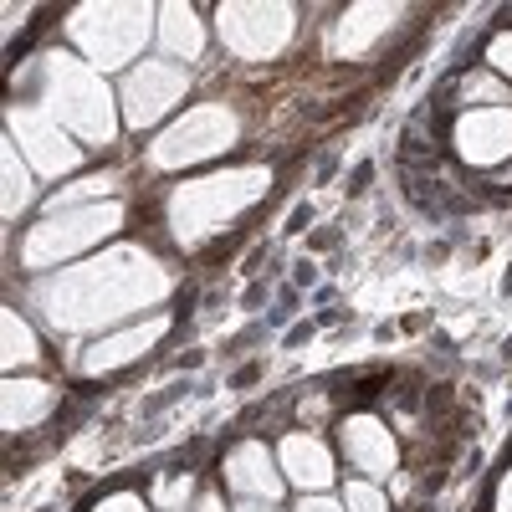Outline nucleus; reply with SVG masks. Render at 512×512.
Wrapping results in <instances>:
<instances>
[{
    "mask_svg": "<svg viewBox=\"0 0 512 512\" xmlns=\"http://www.w3.org/2000/svg\"><path fill=\"white\" fill-rule=\"evenodd\" d=\"M164 287H169V277H164L159 262H149V256L134 251V246H118L113 256H103V262L77 267V272L57 277L52 287H41V308L52 313V323L62 333L103 328L123 313L154 303V297H164Z\"/></svg>",
    "mask_w": 512,
    "mask_h": 512,
    "instance_id": "nucleus-1",
    "label": "nucleus"
},
{
    "mask_svg": "<svg viewBox=\"0 0 512 512\" xmlns=\"http://www.w3.org/2000/svg\"><path fill=\"white\" fill-rule=\"evenodd\" d=\"M41 103L57 123H67L72 134H82L88 144H113L118 118H113V93L103 88V77L93 67L72 62L67 52L41 57Z\"/></svg>",
    "mask_w": 512,
    "mask_h": 512,
    "instance_id": "nucleus-2",
    "label": "nucleus"
},
{
    "mask_svg": "<svg viewBox=\"0 0 512 512\" xmlns=\"http://www.w3.org/2000/svg\"><path fill=\"white\" fill-rule=\"evenodd\" d=\"M267 190V169H236V175H210L195 185H180L169 195V226L185 246L205 241V231H216L221 221H231L236 210L256 205V195Z\"/></svg>",
    "mask_w": 512,
    "mask_h": 512,
    "instance_id": "nucleus-3",
    "label": "nucleus"
},
{
    "mask_svg": "<svg viewBox=\"0 0 512 512\" xmlns=\"http://www.w3.org/2000/svg\"><path fill=\"white\" fill-rule=\"evenodd\" d=\"M149 26H154L149 6H82V11H72L67 36L103 72H118L123 62L139 57V47L149 41Z\"/></svg>",
    "mask_w": 512,
    "mask_h": 512,
    "instance_id": "nucleus-4",
    "label": "nucleus"
},
{
    "mask_svg": "<svg viewBox=\"0 0 512 512\" xmlns=\"http://www.w3.org/2000/svg\"><path fill=\"white\" fill-rule=\"evenodd\" d=\"M236 134H241V123H236L231 108L200 103L180 123L164 128V134L154 139V149H149V159L159 169H180V164H195V159H216V154H226L236 144Z\"/></svg>",
    "mask_w": 512,
    "mask_h": 512,
    "instance_id": "nucleus-5",
    "label": "nucleus"
},
{
    "mask_svg": "<svg viewBox=\"0 0 512 512\" xmlns=\"http://www.w3.org/2000/svg\"><path fill=\"white\" fill-rule=\"evenodd\" d=\"M123 221L118 205H93V210H62V216L41 221L26 231V267H52L67 262L72 251H88L93 241L113 236Z\"/></svg>",
    "mask_w": 512,
    "mask_h": 512,
    "instance_id": "nucleus-6",
    "label": "nucleus"
},
{
    "mask_svg": "<svg viewBox=\"0 0 512 512\" xmlns=\"http://www.w3.org/2000/svg\"><path fill=\"white\" fill-rule=\"evenodd\" d=\"M11 144L26 154L36 175H52V180L82 164V149L47 108H11Z\"/></svg>",
    "mask_w": 512,
    "mask_h": 512,
    "instance_id": "nucleus-7",
    "label": "nucleus"
},
{
    "mask_svg": "<svg viewBox=\"0 0 512 512\" xmlns=\"http://www.w3.org/2000/svg\"><path fill=\"white\" fill-rule=\"evenodd\" d=\"M292 6H221L216 21H221V41L236 52V57H277L292 36Z\"/></svg>",
    "mask_w": 512,
    "mask_h": 512,
    "instance_id": "nucleus-8",
    "label": "nucleus"
},
{
    "mask_svg": "<svg viewBox=\"0 0 512 512\" xmlns=\"http://www.w3.org/2000/svg\"><path fill=\"white\" fill-rule=\"evenodd\" d=\"M185 93H190V72H180L175 62H139L134 72L123 77V88H118L123 113H128V123H134V128L159 123Z\"/></svg>",
    "mask_w": 512,
    "mask_h": 512,
    "instance_id": "nucleus-9",
    "label": "nucleus"
},
{
    "mask_svg": "<svg viewBox=\"0 0 512 512\" xmlns=\"http://www.w3.org/2000/svg\"><path fill=\"white\" fill-rule=\"evenodd\" d=\"M221 477L236 492V502H282V487H287V477H282V466H277L267 441L231 446L226 461H221Z\"/></svg>",
    "mask_w": 512,
    "mask_h": 512,
    "instance_id": "nucleus-10",
    "label": "nucleus"
},
{
    "mask_svg": "<svg viewBox=\"0 0 512 512\" xmlns=\"http://www.w3.org/2000/svg\"><path fill=\"white\" fill-rule=\"evenodd\" d=\"M169 333V318H144V323H128V328H113L108 338H98V344L82 354V374H113V369H128V364H139L159 338Z\"/></svg>",
    "mask_w": 512,
    "mask_h": 512,
    "instance_id": "nucleus-11",
    "label": "nucleus"
},
{
    "mask_svg": "<svg viewBox=\"0 0 512 512\" xmlns=\"http://www.w3.org/2000/svg\"><path fill=\"white\" fill-rule=\"evenodd\" d=\"M277 466H282L287 487H297L303 497L328 492V487H333V477H338L333 451H328L318 436H308V431H292V436H282V441H277Z\"/></svg>",
    "mask_w": 512,
    "mask_h": 512,
    "instance_id": "nucleus-12",
    "label": "nucleus"
},
{
    "mask_svg": "<svg viewBox=\"0 0 512 512\" xmlns=\"http://www.w3.org/2000/svg\"><path fill=\"white\" fill-rule=\"evenodd\" d=\"M338 441H344V456L354 461L359 477H390L395 472V436L390 425H384L379 415H349L344 425H338Z\"/></svg>",
    "mask_w": 512,
    "mask_h": 512,
    "instance_id": "nucleus-13",
    "label": "nucleus"
},
{
    "mask_svg": "<svg viewBox=\"0 0 512 512\" xmlns=\"http://www.w3.org/2000/svg\"><path fill=\"white\" fill-rule=\"evenodd\" d=\"M456 149L472 164H497L512 154V108H472L456 123Z\"/></svg>",
    "mask_w": 512,
    "mask_h": 512,
    "instance_id": "nucleus-14",
    "label": "nucleus"
},
{
    "mask_svg": "<svg viewBox=\"0 0 512 512\" xmlns=\"http://www.w3.org/2000/svg\"><path fill=\"white\" fill-rule=\"evenodd\" d=\"M52 410H57V384H47V379H21V374L6 379V405H0L6 436L31 431V425H41Z\"/></svg>",
    "mask_w": 512,
    "mask_h": 512,
    "instance_id": "nucleus-15",
    "label": "nucleus"
},
{
    "mask_svg": "<svg viewBox=\"0 0 512 512\" xmlns=\"http://www.w3.org/2000/svg\"><path fill=\"white\" fill-rule=\"evenodd\" d=\"M159 47L169 57L195 62L205 52V21H200V11H190V6H159Z\"/></svg>",
    "mask_w": 512,
    "mask_h": 512,
    "instance_id": "nucleus-16",
    "label": "nucleus"
},
{
    "mask_svg": "<svg viewBox=\"0 0 512 512\" xmlns=\"http://www.w3.org/2000/svg\"><path fill=\"white\" fill-rule=\"evenodd\" d=\"M36 359H41V338L31 333V323L16 308H6V328H0V364H6V369H26Z\"/></svg>",
    "mask_w": 512,
    "mask_h": 512,
    "instance_id": "nucleus-17",
    "label": "nucleus"
},
{
    "mask_svg": "<svg viewBox=\"0 0 512 512\" xmlns=\"http://www.w3.org/2000/svg\"><path fill=\"white\" fill-rule=\"evenodd\" d=\"M0 180H6V216H21V205H26L36 190H31V164H21V149H16V144H6Z\"/></svg>",
    "mask_w": 512,
    "mask_h": 512,
    "instance_id": "nucleus-18",
    "label": "nucleus"
},
{
    "mask_svg": "<svg viewBox=\"0 0 512 512\" xmlns=\"http://www.w3.org/2000/svg\"><path fill=\"white\" fill-rule=\"evenodd\" d=\"M149 502L159 507V512H190L200 497H195V477H185V472H175V477H159L154 482V492H149Z\"/></svg>",
    "mask_w": 512,
    "mask_h": 512,
    "instance_id": "nucleus-19",
    "label": "nucleus"
},
{
    "mask_svg": "<svg viewBox=\"0 0 512 512\" xmlns=\"http://www.w3.org/2000/svg\"><path fill=\"white\" fill-rule=\"evenodd\" d=\"M344 507H349V512H390V502H384V492H379L369 477H354V482L344 487Z\"/></svg>",
    "mask_w": 512,
    "mask_h": 512,
    "instance_id": "nucleus-20",
    "label": "nucleus"
},
{
    "mask_svg": "<svg viewBox=\"0 0 512 512\" xmlns=\"http://www.w3.org/2000/svg\"><path fill=\"white\" fill-rule=\"evenodd\" d=\"M113 190V175H93V180H77L57 195V205H82V200H93V195H108Z\"/></svg>",
    "mask_w": 512,
    "mask_h": 512,
    "instance_id": "nucleus-21",
    "label": "nucleus"
},
{
    "mask_svg": "<svg viewBox=\"0 0 512 512\" xmlns=\"http://www.w3.org/2000/svg\"><path fill=\"white\" fill-rule=\"evenodd\" d=\"M93 512H149V502H144L139 492H113V497H103Z\"/></svg>",
    "mask_w": 512,
    "mask_h": 512,
    "instance_id": "nucleus-22",
    "label": "nucleus"
},
{
    "mask_svg": "<svg viewBox=\"0 0 512 512\" xmlns=\"http://www.w3.org/2000/svg\"><path fill=\"white\" fill-rule=\"evenodd\" d=\"M487 57H492V67H497V72H507V77H512V31H502V36L492 41V52H487Z\"/></svg>",
    "mask_w": 512,
    "mask_h": 512,
    "instance_id": "nucleus-23",
    "label": "nucleus"
},
{
    "mask_svg": "<svg viewBox=\"0 0 512 512\" xmlns=\"http://www.w3.org/2000/svg\"><path fill=\"white\" fill-rule=\"evenodd\" d=\"M297 512H349V507L333 502L328 492H318V497H303V502H297Z\"/></svg>",
    "mask_w": 512,
    "mask_h": 512,
    "instance_id": "nucleus-24",
    "label": "nucleus"
},
{
    "mask_svg": "<svg viewBox=\"0 0 512 512\" xmlns=\"http://www.w3.org/2000/svg\"><path fill=\"white\" fill-rule=\"evenodd\" d=\"M497 512H512V472L497 482Z\"/></svg>",
    "mask_w": 512,
    "mask_h": 512,
    "instance_id": "nucleus-25",
    "label": "nucleus"
},
{
    "mask_svg": "<svg viewBox=\"0 0 512 512\" xmlns=\"http://www.w3.org/2000/svg\"><path fill=\"white\" fill-rule=\"evenodd\" d=\"M190 512H226V502H221L216 492H205V497H200V502H195Z\"/></svg>",
    "mask_w": 512,
    "mask_h": 512,
    "instance_id": "nucleus-26",
    "label": "nucleus"
},
{
    "mask_svg": "<svg viewBox=\"0 0 512 512\" xmlns=\"http://www.w3.org/2000/svg\"><path fill=\"white\" fill-rule=\"evenodd\" d=\"M236 512H282L277 502H236Z\"/></svg>",
    "mask_w": 512,
    "mask_h": 512,
    "instance_id": "nucleus-27",
    "label": "nucleus"
}]
</instances>
